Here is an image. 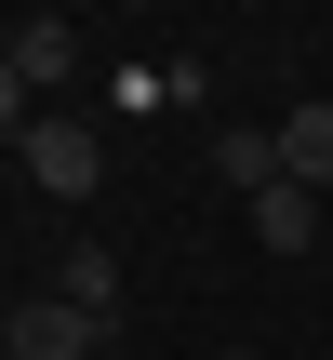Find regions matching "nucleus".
<instances>
[{
  "label": "nucleus",
  "mask_w": 333,
  "mask_h": 360,
  "mask_svg": "<svg viewBox=\"0 0 333 360\" xmlns=\"http://www.w3.org/2000/svg\"><path fill=\"white\" fill-rule=\"evenodd\" d=\"M27 120H40V94H27V67L0 53V134H27Z\"/></svg>",
  "instance_id": "6e6552de"
},
{
  "label": "nucleus",
  "mask_w": 333,
  "mask_h": 360,
  "mask_svg": "<svg viewBox=\"0 0 333 360\" xmlns=\"http://www.w3.org/2000/svg\"><path fill=\"white\" fill-rule=\"evenodd\" d=\"M53 294H67L80 321H120V267H107V254H67V267H53Z\"/></svg>",
  "instance_id": "0eeeda50"
},
{
  "label": "nucleus",
  "mask_w": 333,
  "mask_h": 360,
  "mask_svg": "<svg viewBox=\"0 0 333 360\" xmlns=\"http://www.w3.org/2000/svg\"><path fill=\"white\" fill-rule=\"evenodd\" d=\"M214 360H254V347H214Z\"/></svg>",
  "instance_id": "1a4fd4ad"
},
{
  "label": "nucleus",
  "mask_w": 333,
  "mask_h": 360,
  "mask_svg": "<svg viewBox=\"0 0 333 360\" xmlns=\"http://www.w3.org/2000/svg\"><path fill=\"white\" fill-rule=\"evenodd\" d=\"M280 174H294L307 200H320V187H333V107H320V94H307V107L280 120Z\"/></svg>",
  "instance_id": "39448f33"
},
{
  "label": "nucleus",
  "mask_w": 333,
  "mask_h": 360,
  "mask_svg": "<svg viewBox=\"0 0 333 360\" xmlns=\"http://www.w3.org/2000/svg\"><path fill=\"white\" fill-rule=\"evenodd\" d=\"M13 147H27V174H40L53 200H93V187H107V134H93V120H67V107H40Z\"/></svg>",
  "instance_id": "f257e3e1"
},
{
  "label": "nucleus",
  "mask_w": 333,
  "mask_h": 360,
  "mask_svg": "<svg viewBox=\"0 0 333 360\" xmlns=\"http://www.w3.org/2000/svg\"><path fill=\"white\" fill-rule=\"evenodd\" d=\"M93 334H107V321H80L67 294H27V307L0 321V360H93Z\"/></svg>",
  "instance_id": "f03ea898"
},
{
  "label": "nucleus",
  "mask_w": 333,
  "mask_h": 360,
  "mask_svg": "<svg viewBox=\"0 0 333 360\" xmlns=\"http://www.w3.org/2000/svg\"><path fill=\"white\" fill-rule=\"evenodd\" d=\"M0 53L27 67V94H53V80H80V27H67V13H27V27H13Z\"/></svg>",
  "instance_id": "20e7f679"
},
{
  "label": "nucleus",
  "mask_w": 333,
  "mask_h": 360,
  "mask_svg": "<svg viewBox=\"0 0 333 360\" xmlns=\"http://www.w3.org/2000/svg\"><path fill=\"white\" fill-rule=\"evenodd\" d=\"M214 174H227L240 200H267V187H294V174H280V120H227V134H214Z\"/></svg>",
  "instance_id": "7ed1b4c3"
},
{
  "label": "nucleus",
  "mask_w": 333,
  "mask_h": 360,
  "mask_svg": "<svg viewBox=\"0 0 333 360\" xmlns=\"http://www.w3.org/2000/svg\"><path fill=\"white\" fill-rule=\"evenodd\" d=\"M254 240H267V254H307V240H320V200H307V187H267V200H254Z\"/></svg>",
  "instance_id": "423d86ee"
}]
</instances>
